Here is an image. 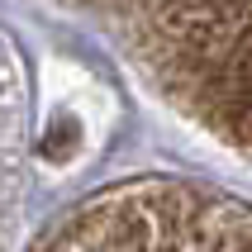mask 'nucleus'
<instances>
[{"mask_svg": "<svg viewBox=\"0 0 252 252\" xmlns=\"http://www.w3.org/2000/svg\"><path fill=\"white\" fill-rule=\"evenodd\" d=\"M71 148H76V124H71V119H57V124H53V138L43 143V153H48V157H67Z\"/></svg>", "mask_w": 252, "mask_h": 252, "instance_id": "nucleus-1", "label": "nucleus"}]
</instances>
